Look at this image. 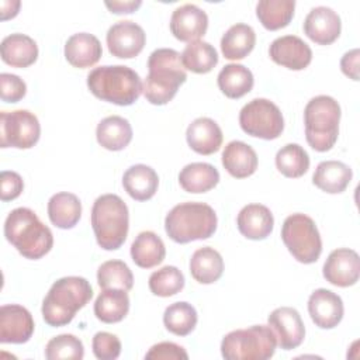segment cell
Returning <instances> with one entry per match:
<instances>
[{"mask_svg":"<svg viewBox=\"0 0 360 360\" xmlns=\"http://www.w3.org/2000/svg\"><path fill=\"white\" fill-rule=\"evenodd\" d=\"M122 186L136 201L150 200L158 191L159 176L150 166L138 163L128 167L122 176Z\"/></svg>","mask_w":360,"mask_h":360,"instance_id":"25","label":"cell"},{"mask_svg":"<svg viewBox=\"0 0 360 360\" xmlns=\"http://www.w3.org/2000/svg\"><path fill=\"white\" fill-rule=\"evenodd\" d=\"M103 55V48L97 37L89 32H77L68 38L65 44L66 60L79 69L94 66Z\"/></svg>","mask_w":360,"mask_h":360,"instance_id":"22","label":"cell"},{"mask_svg":"<svg viewBox=\"0 0 360 360\" xmlns=\"http://www.w3.org/2000/svg\"><path fill=\"white\" fill-rule=\"evenodd\" d=\"M27 93L25 82L13 73L0 75V97L6 103H18Z\"/></svg>","mask_w":360,"mask_h":360,"instance_id":"43","label":"cell"},{"mask_svg":"<svg viewBox=\"0 0 360 360\" xmlns=\"http://www.w3.org/2000/svg\"><path fill=\"white\" fill-rule=\"evenodd\" d=\"M4 236L20 255L31 260L41 259L53 246V235L51 229L27 207H18L7 215L4 222Z\"/></svg>","mask_w":360,"mask_h":360,"instance_id":"3","label":"cell"},{"mask_svg":"<svg viewBox=\"0 0 360 360\" xmlns=\"http://www.w3.org/2000/svg\"><path fill=\"white\" fill-rule=\"evenodd\" d=\"M188 146L200 155H212L222 145V131L219 125L208 117L195 118L186 131Z\"/></svg>","mask_w":360,"mask_h":360,"instance_id":"20","label":"cell"},{"mask_svg":"<svg viewBox=\"0 0 360 360\" xmlns=\"http://www.w3.org/2000/svg\"><path fill=\"white\" fill-rule=\"evenodd\" d=\"M219 181V172L210 163L194 162L186 165L179 173V183L187 193L200 194L212 190Z\"/></svg>","mask_w":360,"mask_h":360,"instance_id":"29","label":"cell"},{"mask_svg":"<svg viewBox=\"0 0 360 360\" xmlns=\"http://www.w3.org/2000/svg\"><path fill=\"white\" fill-rule=\"evenodd\" d=\"M276 166L283 176L297 179L308 172L309 156L301 145L287 143L277 152Z\"/></svg>","mask_w":360,"mask_h":360,"instance_id":"38","label":"cell"},{"mask_svg":"<svg viewBox=\"0 0 360 360\" xmlns=\"http://www.w3.org/2000/svg\"><path fill=\"white\" fill-rule=\"evenodd\" d=\"M0 198L1 201L15 200L24 188V181L21 176L11 170H3L0 174Z\"/></svg>","mask_w":360,"mask_h":360,"instance_id":"45","label":"cell"},{"mask_svg":"<svg viewBox=\"0 0 360 360\" xmlns=\"http://www.w3.org/2000/svg\"><path fill=\"white\" fill-rule=\"evenodd\" d=\"M0 53L4 63L13 68H28L38 58L37 42L25 34H11L3 38L0 44Z\"/></svg>","mask_w":360,"mask_h":360,"instance_id":"24","label":"cell"},{"mask_svg":"<svg viewBox=\"0 0 360 360\" xmlns=\"http://www.w3.org/2000/svg\"><path fill=\"white\" fill-rule=\"evenodd\" d=\"M239 125L243 132L260 139H276L284 129L280 108L267 98H253L239 112Z\"/></svg>","mask_w":360,"mask_h":360,"instance_id":"10","label":"cell"},{"mask_svg":"<svg viewBox=\"0 0 360 360\" xmlns=\"http://www.w3.org/2000/svg\"><path fill=\"white\" fill-rule=\"evenodd\" d=\"M97 283L105 288H121L129 291L134 287V276L131 269L122 260H107L97 270Z\"/></svg>","mask_w":360,"mask_h":360,"instance_id":"39","label":"cell"},{"mask_svg":"<svg viewBox=\"0 0 360 360\" xmlns=\"http://www.w3.org/2000/svg\"><path fill=\"white\" fill-rule=\"evenodd\" d=\"M21 3L18 0H3L0 1V7H1V20L6 21L8 18H14L18 14V8H20Z\"/></svg>","mask_w":360,"mask_h":360,"instance_id":"48","label":"cell"},{"mask_svg":"<svg viewBox=\"0 0 360 360\" xmlns=\"http://www.w3.org/2000/svg\"><path fill=\"white\" fill-rule=\"evenodd\" d=\"M208 28V15L195 4H183L177 7L170 18V31L179 41H198Z\"/></svg>","mask_w":360,"mask_h":360,"instance_id":"17","label":"cell"},{"mask_svg":"<svg viewBox=\"0 0 360 360\" xmlns=\"http://www.w3.org/2000/svg\"><path fill=\"white\" fill-rule=\"evenodd\" d=\"M181 63L184 69L193 73L204 75L217 66L218 52L211 44L205 41H193L188 42V45L184 48L181 53Z\"/></svg>","mask_w":360,"mask_h":360,"instance_id":"36","label":"cell"},{"mask_svg":"<svg viewBox=\"0 0 360 360\" xmlns=\"http://www.w3.org/2000/svg\"><path fill=\"white\" fill-rule=\"evenodd\" d=\"M294 0H260L256 4V15L269 31L284 28L294 17Z\"/></svg>","mask_w":360,"mask_h":360,"instance_id":"35","label":"cell"},{"mask_svg":"<svg viewBox=\"0 0 360 360\" xmlns=\"http://www.w3.org/2000/svg\"><path fill=\"white\" fill-rule=\"evenodd\" d=\"M87 87L97 98L117 105L134 104L143 91L139 75L125 65L94 68L87 75Z\"/></svg>","mask_w":360,"mask_h":360,"instance_id":"4","label":"cell"},{"mask_svg":"<svg viewBox=\"0 0 360 360\" xmlns=\"http://www.w3.org/2000/svg\"><path fill=\"white\" fill-rule=\"evenodd\" d=\"M236 225L245 238L252 240H262L271 233L274 218L266 205L248 204L239 211Z\"/></svg>","mask_w":360,"mask_h":360,"instance_id":"21","label":"cell"},{"mask_svg":"<svg viewBox=\"0 0 360 360\" xmlns=\"http://www.w3.org/2000/svg\"><path fill=\"white\" fill-rule=\"evenodd\" d=\"M84 356V347L79 338L70 333H63L52 338L45 347V357L48 360H80Z\"/></svg>","mask_w":360,"mask_h":360,"instance_id":"41","label":"cell"},{"mask_svg":"<svg viewBox=\"0 0 360 360\" xmlns=\"http://www.w3.org/2000/svg\"><path fill=\"white\" fill-rule=\"evenodd\" d=\"M267 322L277 336V345L283 350H292L304 342L305 326L300 312L295 308H276L269 315Z\"/></svg>","mask_w":360,"mask_h":360,"instance_id":"14","label":"cell"},{"mask_svg":"<svg viewBox=\"0 0 360 360\" xmlns=\"http://www.w3.org/2000/svg\"><path fill=\"white\" fill-rule=\"evenodd\" d=\"M352 169L339 160L321 162L312 176V183L322 191L329 194L343 193L352 181Z\"/></svg>","mask_w":360,"mask_h":360,"instance_id":"26","label":"cell"},{"mask_svg":"<svg viewBox=\"0 0 360 360\" xmlns=\"http://www.w3.org/2000/svg\"><path fill=\"white\" fill-rule=\"evenodd\" d=\"M326 281L336 287H350L360 277V257L356 250L339 248L329 253L322 269Z\"/></svg>","mask_w":360,"mask_h":360,"instance_id":"13","label":"cell"},{"mask_svg":"<svg viewBox=\"0 0 360 360\" xmlns=\"http://www.w3.org/2000/svg\"><path fill=\"white\" fill-rule=\"evenodd\" d=\"M277 336L267 325L236 329L224 336L221 354L225 360H267L274 356Z\"/></svg>","mask_w":360,"mask_h":360,"instance_id":"8","label":"cell"},{"mask_svg":"<svg viewBox=\"0 0 360 360\" xmlns=\"http://www.w3.org/2000/svg\"><path fill=\"white\" fill-rule=\"evenodd\" d=\"M359 59H360V51L357 48L347 51L342 59H340V69L342 72L350 77L352 80H359Z\"/></svg>","mask_w":360,"mask_h":360,"instance_id":"46","label":"cell"},{"mask_svg":"<svg viewBox=\"0 0 360 360\" xmlns=\"http://www.w3.org/2000/svg\"><path fill=\"white\" fill-rule=\"evenodd\" d=\"M166 248L159 235L152 231L138 233L131 245V257L138 267L152 269L163 262Z\"/></svg>","mask_w":360,"mask_h":360,"instance_id":"30","label":"cell"},{"mask_svg":"<svg viewBox=\"0 0 360 360\" xmlns=\"http://www.w3.org/2000/svg\"><path fill=\"white\" fill-rule=\"evenodd\" d=\"M145 359H158V360H187L188 354L177 343L173 342H160L153 345L148 353L145 354Z\"/></svg>","mask_w":360,"mask_h":360,"instance_id":"44","label":"cell"},{"mask_svg":"<svg viewBox=\"0 0 360 360\" xmlns=\"http://www.w3.org/2000/svg\"><path fill=\"white\" fill-rule=\"evenodd\" d=\"M342 30L340 17L330 7H314L304 20L305 35L319 45H330L335 42Z\"/></svg>","mask_w":360,"mask_h":360,"instance_id":"19","label":"cell"},{"mask_svg":"<svg viewBox=\"0 0 360 360\" xmlns=\"http://www.w3.org/2000/svg\"><path fill=\"white\" fill-rule=\"evenodd\" d=\"M271 60L291 70H302L312 60V51L307 42L297 35L276 38L269 48Z\"/></svg>","mask_w":360,"mask_h":360,"instance_id":"16","label":"cell"},{"mask_svg":"<svg viewBox=\"0 0 360 360\" xmlns=\"http://www.w3.org/2000/svg\"><path fill=\"white\" fill-rule=\"evenodd\" d=\"M219 90L228 98H240L248 94L255 83L252 72L239 63L225 65L217 77Z\"/></svg>","mask_w":360,"mask_h":360,"instance_id":"34","label":"cell"},{"mask_svg":"<svg viewBox=\"0 0 360 360\" xmlns=\"http://www.w3.org/2000/svg\"><path fill=\"white\" fill-rule=\"evenodd\" d=\"M222 165L232 177L245 179L256 172L259 160L250 145L242 141H231L222 152Z\"/></svg>","mask_w":360,"mask_h":360,"instance_id":"23","label":"cell"},{"mask_svg":"<svg viewBox=\"0 0 360 360\" xmlns=\"http://www.w3.org/2000/svg\"><path fill=\"white\" fill-rule=\"evenodd\" d=\"M149 290L158 297H172L184 287V276L176 266H165L149 276Z\"/></svg>","mask_w":360,"mask_h":360,"instance_id":"40","label":"cell"},{"mask_svg":"<svg viewBox=\"0 0 360 360\" xmlns=\"http://www.w3.org/2000/svg\"><path fill=\"white\" fill-rule=\"evenodd\" d=\"M93 297V288L84 277L68 276L56 280L42 301V318L53 328L72 322L76 312Z\"/></svg>","mask_w":360,"mask_h":360,"instance_id":"2","label":"cell"},{"mask_svg":"<svg viewBox=\"0 0 360 360\" xmlns=\"http://www.w3.org/2000/svg\"><path fill=\"white\" fill-rule=\"evenodd\" d=\"M48 217L60 229L73 228L82 217V202L73 193L62 191L53 194L48 201Z\"/></svg>","mask_w":360,"mask_h":360,"instance_id":"28","label":"cell"},{"mask_svg":"<svg viewBox=\"0 0 360 360\" xmlns=\"http://www.w3.org/2000/svg\"><path fill=\"white\" fill-rule=\"evenodd\" d=\"M197 321L198 316L195 308L186 301L170 304L163 314V323L166 329L177 336H187L191 333Z\"/></svg>","mask_w":360,"mask_h":360,"instance_id":"37","label":"cell"},{"mask_svg":"<svg viewBox=\"0 0 360 360\" xmlns=\"http://www.w3.org/2000/svg\"><path fill=\"white\" fill-rule=\"evenodd\" d=\"M31 312L18 304H7L0 308V342L21 345L34 333Z\"/></svg>","mask_w":360,"mask_h":360,"instance_id":"15","label":"cell"},{"mask_svg":"<svg viewBox=\"0 0 360 360\" xmlns=\"http://www.w3.org/2000/svg\"><path fill=\"white\" fill-rule=\"evenodd\" d=\"M93 353L100 360H115L121 354L120 339L110 332H97L91 340Z\"/></svg>","mask_w":360,"mask_h":360,"instance_id":"42","label":"cell"},{"mask_svg":"<svg viewBox=\"0 0 360 360\" xmlns=\"http://www.w3.org/2000/svg\"><path fill=\"white\" fill-rule=\"evenodd\" d=\"M308 312L318 328L332 329L338 326L343 318V301L336 292L318 288L308 298Z\"/></svg>","mask_w":360,"mask_h":360,"instance_id":"18","label":"cell"},{"mask_svg":"<svg viewBox=\"0 0 360 360\" xmlns=\"http://www.w3.org/2000/svg\"><path fill=\"white\" fill-rule=\"evenodd\" d=\"M255 30L243 22L233 24L221 38V52L229 60L246 58L255 48Z\"/></svg>","mask_w":360,"mask_h":360,"instance_id":"31","label":"cell"},{"mask_svg":"<svg viewBox=\"0 0 360 360\" xmlns=\"http://www.w3.org/2000/svg\"><path fill=\"white\" fill-rule=\"evenodd\" d=\"M148 70L142 93L153 105L167 104L187 79L181 55L170 48L155 49L149 55Z\"/></svg>","mask_w":360,"mask_h":360,"instance_id":"1","label":"cell"},{"mask_svg":"<svg viewBox=\"0 0 360 360\" xmlns=\"http://www.w3.org/2000/svg\"><path fill=\"white\" fill-rule=\"evenodd\" d=\"M217 214L205 202H180L165 218V231L176 243L208 239L217 231Z\"/></svg>","mask_w":360,"mask_h":360,"instance_id":"5","label":"cell"},{"mask_svg":"<svg viewBox=\"0 0 360 360\" xmlns=\"http://www.w3.org/2000/svg\"><path fill=\"white\" fill-rule=\"evenodd\" d=\"M340 105L330 96H316L308 101L304 110L305 138L316 152L333 148L339 135Z\"/></svg>","mask_w":360,"mask_h":360,"instance_id":"7","label":"cell"},{"mask_svg":"<svg viewBox=\"0 0 360 360\" xmlns=\"http://www.w3.org/2000/svg\"><path fill=\"white\" fill-rule=\"evenodd\" d=\"M91 228L101 249L121 248L129 228V212L124 200L117 194L97 197L91 207Z\"/></svg>","mask_w":360,"mask_h":360,"instance_id":"6","label":"cell"},{"mask_svg":"<svg viewBox=\"0 0 360 360\" xmlns=\"http://www.w3.org/2000/svg\"><path fill=\"white\" fill-rule=\"evenodd\" d=\"M129 311V297L125 290L105 288L94 302V315L104 323L121 322Z\"/></svg>","mask_w":360,"mask_h":360,"instance_id":"33","label":"cell"},{"mask_svg":"<svg viewBox=\"0 0 360 360\" xmlns=\"http://www.w3.org/2000/svg\"><path fill=\"white\" fill-rule=\"evenodd\" d=\"M41 135L37 115L28 110L0 112V145L1 148L30 149Z\"/></svg>","mask_w":360,"mask_h":360,"instance_id":"11","label":"cell"},{"mask_svg":"<svg viewBox=\"0 0 360 360\" xmlns=\"http://www.w3.org/2000/svg\"><path fill=\"white\" fill-rule=\"evenodd\" d=\"M141 0H127V1H105V7L114 14H129L141 7Z\"/></svg>","mask_w":360,"mask_h":360,"instance_id":"47","label":"cell"},{"mask_svg":"<svg viewBox=\"0 0 360 360\" xmlns=\"http://www.w3.org/2000/svg\"><path fill=\"white\" fill-rule=\"evenodd\" d=\"M190 273L200 284H212L224 273V259L214 248H200L190 259Z\"/></svg>","mask_w":360,"mask_h":360,"instance_id":"32","label":"cell"},{"mask_svg":"<svg viewBox=\"0 0 360 360\" xmlns=\"http://www.w3.org/2000/svg\"><path fill=\"white\" fill-rule=\"evenodd\" d=\"M281 239L295 260L315 263L322 253V239L314 219L305 214L288 215L281 226Z\"/></svg>","mask_w":360,"mask_h":360,"instance_id":"9","label":"cell"},{"mask_svg":"<svg viewBox=\"0 0 360 360\" xmlns=\"http://www.w3.org/2000/svg\"><path fill=\"white\" fill-rule=\"evenodd\" d=\"M96 138L97 142L107 150H122L132 141V127L124 117L110 115L98 122Z\"/></svg>","mask_w":360,"mask_h":360,"instance_id":"27","label":"cell"},{"mask_svg":"<svg viewBox=\"0 0 360 360\" xmlns=\"http://www.w3.org/2000/svg\"><path fill=\"white\" fill-rule=\"evenodd\" d=\"M105 39L112 56L131 59L142 52L146 42V34L139 24L131 20H122L108 28Z\"/></svg>","mask_w":360,"mask_h":360,"instance_id":"12","label":"cell"}]
</instances>
